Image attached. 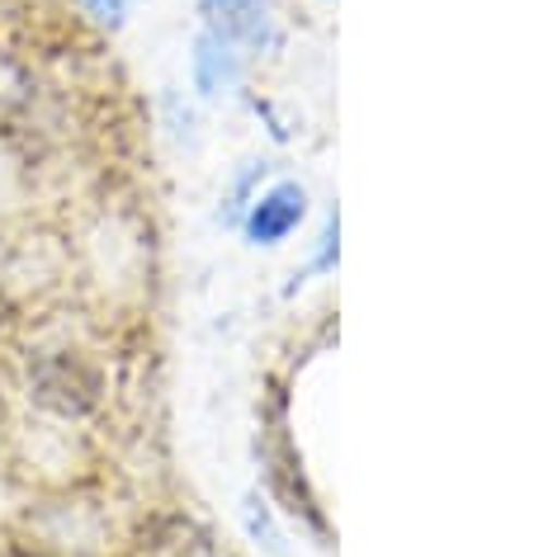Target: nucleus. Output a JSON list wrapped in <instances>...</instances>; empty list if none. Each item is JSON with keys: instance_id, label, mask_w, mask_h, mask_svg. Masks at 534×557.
Segmentation results:
<instances>
[{"instance_id": "obj_1", "label": "nucleus", "mask_w": 534, "mask_h": 557, "mask_svg": "<svg viewBox=\"0 0 534 557\" xmlns=\"http://www.w3.org/2000/svg\"><path fill=\"white\" fill-rule=\"evenodd\" d=\"M29 397L58 421H81L105 401V379L100 369L90 364L81 350H66V345H44V350L29 355Z\"/></svg>"}, {"instance_id": "obj_2", "label": "nucleus", "mask_w": 534, "mask_h": 557, "mask_svg": "<svg viewBox=\"0 0 534 557\" xmlns=\"http://www.w3.org/2000/svg\"><path fill=\"white\" fill-rule=\"evenodd\" d=\"M208 34H218L222 44L242 48V44H265L270 38V20H265L260 0H204Z\"/></svg>"}, {"instance_id": "obj_3", "label": "nucleus", "mask_w": 534, "mask_h": 557, "mask_svg": "<svg viewBox=\"0 0 534 557\" xmlns=\"http://www.w3.org/2000/svg\"><path fill=\"white\" fill-rule=\"evenodd\" d=\"M299 218H303V189L299 185H279V189L265 194L256 208H251L246 232H251V242L275 246V242H284V236L299 227Z\"/></svg>"}, {"instance_id": "obj_4", "label": "nucleus", "mask_w": 534, "mask_h": 557, "mask_svg": "<svg viewBox=\"0 0 534 557\" xmlns=\"http://www.w3.org/2000/svg\"><path fill=\"white\" fill-rule=\"evenodd\" d=\"M236 76H242V52L232 44H222L218 34H204L199 52H194V81H199V90L218 95V90H228Z\"/></svg>"}, {"instance_id": "obj_5", "label": "nucleus", "mask_w": 534, "mask_h": 557, "mask_svg": "<svg viewBox=\"0 0 534 557\" xmlns=\"http://www.w3.org/2000/svg\"><path fill=\"white\" fill-rule=\"evenodd\" d=\"M147 557H218L214 539L190 520H157L147 534Z\"/></svg>"}, {"instance_id": "obj_6", "label": "nucleus", "mask_w": 534, "mask_h": 557, "mask_svg": "<svg viewBox=\"0 0 534 557\" xmlns=\"http://www.w3.org/2000/svg\"><path fill=\"white\" fill-rule=\"evenodd\" d=\"M86 5L95 10V15H105V20H119V10H123L119 0H86Z\"/></svg>"}]
</instances>
